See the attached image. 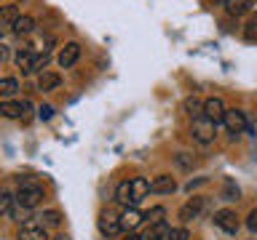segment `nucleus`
I'll list each match as a JSON object with an SVG mask.
<instances>
[{
    "label": "nucleus",
    "mask_w": 257,
    "mask_h": 240,
    "mask_svg": "<svg viewBox=\"0 0 257 240\" xmlns=\"http://www.w3.org/2000/svg\"><path fill=\"white\" fill-rule=\"evenodd\" d=\"M182 110H185V115H188L190 120L204 118V102L196 99V96H188V99L182 102Z\"/></svg>",
    "instance_id": "obj_16"
},
{
    "label": "nucleus",
    "mask_w": 257,
    "mask_h": 240,
    "mask_svg": "<svg viewBox=\"0 0 257 240\" xmlns=\"http://www.w3.org/2000/svg\"><path fill=\"white\" fill-rule=\"evenodd\" d=\"M225 110H228V107H225V102L217 99V96H212V99L204 102V118H209L212 123H222Z\"/></svg>",
    "instance_id": "obj_7"
},
{
    "label": "nucleus",
    "mask_w": 257,
    "mask_h": 240,
    "mask_svg": "<svg viewBox=\"0 0 257 240\" xmlns=\"http://www.w3.org/2000/svg\"><path fill=\"white\" fill-rule=\"evenodd\" d=\"M244 40H246V43H257V16L246 22V27H244Z\"/></svg>",
    "instance_id": "obj_28"
},
{
    "label": "nucleus",
    "mask_w": 257,
    "mask_h": 240,
    "mask_svg": "<svg viewBox=\"0 0 257 240\" xmlns=\"http://www.w3.org/2000/svg\"><path fill=\"white\" fill-rule=\"evenodd\" d=\"M164 216H166V208H161V206H156V208H150L148 214H145V219H148L153 227H156V224H161L164 222Z\"/></svg>",
    "instance_id": "obj_27"
},
{
    "label": "nucleus",
    "mask_w": 257,
    "mask_h": 240,
    "mask_svg": "<svg viewBox=\"0 0 257 240\" xmlns=\"http://www.w3.org/2000/svg\"><path fill=\"white\" fill-rule=\"evenodd\" d=\"M19 16H22V14H19V6H16V3L0 6V30H6V27H14Z\"/></svg>",
    "instance_id": "obj_15"
},
{
    "label": "nucleus",
    "mask_w": 257,
    "mask_h": 240,
    "mask_svg": "<svg viewBox=\"0 0 257 240\" xmlns=\"http://www.w3.org/2000/svg\"><path fill=\"white\" fill-rule=\"evenodd\" d=\"M14 203H16V198L11 195V192L0 190V214H3V216H11V214H14Z\"/></svg>",
    "instance_id": "obj_23"
},
{
    "label": "nucleus",
    "mask_w": 257,
    "mask_h": 240,
    "mask_svg": "<svg viewBox=\"0 0 257 240\" xmlns=\"http://www.w3.org/2000/svg\"><path fill=\"white\" fill-rule=\"evenodd\" d=\"M209 179H206V176H201V179H190L188 184H185V190H188V192H193V190H196V187H201V184H206Z\"/></svg>",
    "instance_id": "obj_32"
},
{
    "label": "nucleus",
    "mask_w": 257,
    "mask_h": 240,
    "mask_svg": "<svg viewBox=\"0 0 257 240\" xmlns=\"http://www.w3.org/2000/svg\"><path fill=\"white\" fill-rule=\"evenodd\" d=\"M214 224L220 227L222 232H228V235H236L238 232V216H236V211H230V208H222V211H217L214 214Z\"/></svg>",
    "instance_id": "obj_4"
},
{
    "label": "nucleus",
    "mask_w": 257,
    "mask_h": 240,
    "mask_svg": "<svg viewBox=\"0 0 257 240\" xmlns=\"http://www.w3.org/2000/svg\"><path fill=\"white\" fill-rule=\"evenodd\" d=\"M174 190H177V182H174V176H169V174H161L150 182V192H156V195H172Z\"/></svg>",
    "instance_id": "obj_11"
},
{
    "label": "nucleus",
    "mask_w": 257,
    "mask_h": 240,
    "mask_svg": "<svg viewBox=\"0 0 257 240\" xmlns=\"http://www.w3.org/2000/svg\"><path fill=\"white\" fill-rule=\"evenodd\" d=\"M169 240H190V232L185 227H174L172 235H169Z\"/></svg>",
    "instance_id": "obj_29"
},
{
    "label": "nucleus",
    "mask_w": 257,
    "mask_h": 240,
    "mask_svg": "<svg viewBox=\"0 0 257 240\" xmlns=\"http://www.w3.org/2000/svg\"><path fill=\"white\" fill-rule=\"evenodd\" d=\"M11 30L16 32V35H30V32L35 30V19H32V16H19Z\"/></svg>",
    "instance_id": "obj_21"
},
{
    "label": "nucleus",
    "mask_w": 257,
    "mask_h": 240,
    "mask_svg": "<svg viewBox=\"0 0 257 240\" xmlns=\"http://www.w3.org/2000/svg\"><path fill=\"white\" fill-rule=\"evenodd\" d=\"M62 86V75L59 72H40L38 78V88L40 91H54V88Z\"/></svg>",
    "instance_id": "obj_17"
},
{
    "label": "nucleus",
    "mask_w": 257,
    "mask_h": 240,
    "mask_svg": "<svg viewBox=\"0 0 257 240\" xmlns=\"http://www.w3.org/2000/svg\"><path fill=\"white\" fill-rule=\"evenodd\" d=\"M222 6L228 16H244L246 11H252L254 0H222Z\"/></svg>",
    "instance_id": "obj_14"
},
{
    "label": "nucleus",
    "mask_w": 257,
    "mask_h": 240,
    "mask_svg": "<svg viewBox=\"0 0 257 240\" xmlns=\"http://www.w3.org/2000/svg\"><path fill=\"white\" fill-rule=\"evenodd\" d=\"M174 163H177V166H180V168H182V171H193V166H196V163H198V160H196V158H193V155H190V152H177V155H174Z\"/></svg>",
    "instance_id": "obj_24"
},
{
    "label": "nucleus",
    "mask_w": 257,
    "mask_h": 240,
    "mask_svg": "<svg viewBox=\"0 0 257 240\" xmlns=\"http://www.w3.org/2000/svg\"><path fill=\"white\" fill-rule=\"evenodd\" d=\"M142 222H145V214H142V211H137L134 206H126V211L120 214V230H126V232L137 230Z\"/></svg>",
    "instance_id": "obj_9"
},
{
    "label": "nucleus",
    "mask_w": 257,
    "mask_h": 240,
    "mask_svg": "<svg viewBox=\"0 0 257 240\" xmlns=\"http://www.w3.org/2000/svg\"><path fill=\"white\" fill-rule=\"evenodd\" d=\"M6 59H8V48H6V46H0V64H3Z\"/></svg>",
    "instance_id": "obj_33"
},
{
    "label": "nucleus",
    "mask_w": 257,
    "mask_h": 240,
    "mask_svg": "<svg viewBox=\"0 0 257 240\" xmlns=\"http://www.w3.org/2000/svg\"><path fill=\"white\" fill-rule=\"evenodd\" d=\"M96 224H99V232H102V235H107V238H112V235H118V232H120V216H115L112 211H102Z\"/></svg>",
    "instance_id": "obj_5"
},
{
    "label": "nucleus",
    "mask_w": 257,
    "mask_h": 240,
    "mask_svg": "<svg viewBox=\"0 0 257 240\" xmlns=\"http://www.w3.org/2000/svg\"><path fill=\"white\" fill-rule=\"evenodd\" d=\"M246 227H249V232H257V208H252V211H249V216H246Z\"/></svg>",
    "instance_id": "obj_31"
},
{
    "label": "nucleus",
    "mask_w": 257,
    "mask_h": 240,
    "mask_svg": "<svg viewBox=\"0 0 257 240\" xmlns=\"http://www.w3.org/2000/svg\"><path fill=\"white\" fill-rule=\"evenodd\" d=\"M123 240H142V238H140V235H134V232H128V235H126Z\"/></svg>",
    "instance_id": "obj_34"
},
{
    "label": "nucleus",
    "mask_w": 257,
    "mask_h": 240,
    "mask_svg": "<svg viewBox=\"0 0 257 240\" xmlns=\"http://www.w3.org/2000/svg\"><path fill=\"white\" fill-rule=\"evenodd\" d=\"M238 195H241L238 184L233 179H225V184H222V200H238Z\"/></svg>",
    "instance_id": "obj_25"
},
{
    "label": "nucleus",
    "mask_w": 257,
    "mask_h": 240,
    "mask_svg": "<svg viewBox=\"0 0 257 240\" xmlns=\"http://www.w3.org/2000/svg\"><path fill=\"white\" fill-rule=\"evenodd\" d=\"M169 235H172V227H169L166 222H161V224H156V227L148 232L145 240H169Z\"/></svg>",
    "instance_id": "obj_22"
},
{
    "label": "nucleus",
    "mask_w": 257,
    "mask_h": 240,
    "mask_svg": "<svg viewBox=\"0 0 257 240\" xmlns=\"http://www.w3.org/2000/svg\"><path fill=\"white\" fill-rule=\"evenodd\" d=\"M38 118L40 120H51L54 118V107H51V104H43V107L38 110Z\"/></svg>",
    "instance_id": "obj_30"
},
{
    "label": "nucleus",
    "mask_w": 257,
    "mask_h": 240,
    "mask_svg": "<svg viewBox=\"0 0 257 240\" xmlns=\"http://www.w3.org/2000/svg\"><path fill=\"white\" fill-rule=\"evenodd\" d=\"M19 91V80L16 78H3L0 80V96H14Z\"/></svg>",
    "instance_id": "obj_26"
},
{
    "label": "nucleus",
    "mask_w": 257,
    "mask_h": 240,
    "mask_svg": "<svg viewBox=\"0 0 257 240\" xmlns=\"http://www.w3.org/2000/svg\"><path fill=\"white\" fill-rule=\"evenodd\" d=\"M43 198H46L43 184H40L38 179H24L22 187H19V192H16V206H22V208H35Z\"/></svg>",
    "instance_id": "obj_1"
},
{
    "label": "nucleus",
    "mask_w": 257,
    "mask_h": 240,
    "mask_svg": "<svg viewBox=\"0 0 257 240\" xmlns=\"http://www.w3.org/2000/svg\"><path fill=\"white\" fill-rule=\"evenodd\" d=\"M222 126L228 128V131L233 136H238V134H244L249 123H246V115L241 110H225V118H222Z\"/></svg>",
    "instance_id": "obj_3"
},
{
    "label": "nucleus",
    "mask_w": 257,
    "mask_h": 240,
    "mask_svg": "<svg viewBox=\"0 0 257 240\" xmlns=\"http://www.w3.org/2000/svg\"><path fill=\"white\" fill-rule=\"evenodd\" d=\"M54 240H70V238H67V235H56Z\"/></svg>",
    "instance_id": "obj_35"
},
{
    "label": "nucleus",
    "mask_w": 257,
    "mask_h": 240,
    "mask_svg": "<svg viewBox=\"0 0 257 240\" xmlns=\"http://www.w3.org/2000/svg\"><path fill=\"white\" fill-rule=\"evenodd\" d=\"M16 240H48V232H46V227H40L38 222H27L19 227V232H16Z\"/></svg>",
    "instance_id": "obj_6"
},
{
    "label": "nucleus",
    "mask_w": 257,
    "mask_h": 240,
    "mask_svg": "<svg viewBox=\"0 0 257 240\" xmlns=\"http://www.w3.org/2000/svg\"><path fill=\"white\" fill-rule=\"evenodd\" d=\"M38 224H40V227H59V224H62V214L59 211H54V208H51V211H43V214H40L38 216Z\"/></svg>",
    "instance_id": "obj_19"
},
{
    "label": "nucleus",
    "mask_w": 257,
    "mask_h": 240,
    "mask_svg": "<svg viewBox=\"0 0 257 240\" xmlns=\"http://www.w3.org/2000/svg\"><path fill=\"white\" fill-rule=\"evenodd\" d=\"M190 136H193V139H196L198 144H212V142H214V136H217V123H212L209 118L193 120Z\"/></svg>",
    "instance_id": "obj_2"
},
{
    "label": "nucleus",
    "mask_w": 257,
    "mask_h": 240,
    "mask_svg": "<svg viewBox=\"0 0 257 240\" xmlns=\"http://www.w3.org/2000/svg\"><path fill=\"white\" fill-rule=\"evenodd\" d=\"M204 208H206V198H190L188 203L180 208V219H182V222L196 219V216H201V211H204Z\"/></svg>",
    "instance_id": "obj_8"
},
{
    "label": "nucleus",
    "mask_w": 257,
    "mask_h": 240,
    "mask_svg": "<svg viewBox=\"0 0 257 240\" xmlns=\"http://www.w3.org/2000/svg\"><path fill=\"white\" fill-rule=\"evenodd\" d=\"M78 59H80V46H78V43H64V48L59 51V56H56V62H59L62 70L72 67Z\"/></svg>",
    "instance_id": "obj_10"
},
{
    "label": "nucleus",
    "mask_w": 257,
    "mask_h": 240,
    "mask_svg": "<svg viewBox=\"0 0 257 240\" xmlns=\"http://www.w3.org/2000/svg\"><path fill=\"white\" fill-rule=\"evenodd\" d=\"M148 192H150V182L145 179V176H134V179H132V203H128V206L142 203V200L148 198Z\"/></svg>",
    "instance_id": "obj_12"
},
{
    "label": "nucleus",
    "mask_w": 257,
    "mask_h": 240,
    "mask_svg": "<svg viewBox=\"0 0 257 240\" xmlns=\"http://www.w3.org/2000/svg\"><path fill=\"white\" fill-rule=\"evenodd\" d=\"M30 110V104L27 102H0V115L3 118H22L24 112Z\"/></svg>",
    "instance_id": "obj_13"
},
{
    "label": "nucleus",
    "mask_w": 257,
    "mask_h": 240,
    "mask_svg": "<svg viewBox=\"0 0 257 240\" xmlns=\"http://www.w3.org/2000/svg\"><path fill=\"white\" fill-rule=\"evenodd\" d=\"M115 200H118V203H123V206L132 203V179H123L115 187Z\"/></svg>",
    "instance_id": "obj_20"
},
{
    "label": "nucleus",
    "mask_w": 257,
    "mask_h": 240,
    "mask_svg": "<svg viewBox=\"0 0 257 240\" xmlns=\"http://www.w3.org/2000/svg\"><path fill=\"white\" fill-rule=\"evenodd\" d=\"M35 51H30V48H24V51L16 54V67H19L24 75H32V64H35Z\"/></svg>",
    "instance_id": "obj_18"
}]
</instances>
